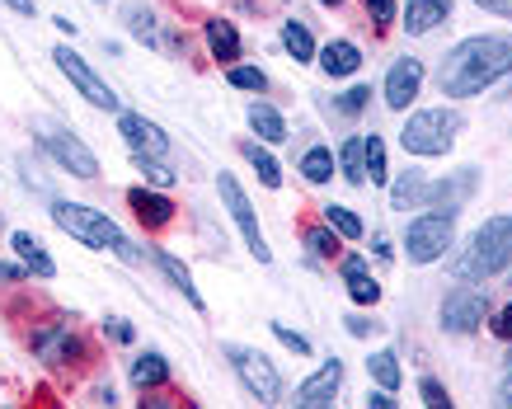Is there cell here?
<instances>
[{
  "label": "cell",
  "instance_id": "obj_7",
  "mask_svg": "<svg viewBox=\"0 0 512 409\" xmlns=\"http://www.w3.org/2000/svg\"><path fill=\"white\" fill-rule=\"evenodd\" d=\"M217 193H221V203H226V212H231V221L240 226V236H245L249 254H254L259 264H268V259H273V250H268L264 231H259V217H254V207H249L245 189H240V179L221 170V174H217Z\"/></svg>",
  "mask_w": 512,
  "mask_h": 409
},
{
  "label": "cell",
  "instance_id": "obj_24",
  "mask_svg": "<svg viewBox=\"0 0 512 409\" xmlns=\"http://www.w3.org/2000/svg\"><path fill=\"white\" fill-rule=\"evenodd\" d=\"M165 381H170L165 353H141V358L132 362V386H137V391H151V386H165Z\"/></svg>",
  "mask_w": 512,
  "mask_h": 409
},
{
  "label": "cell",
  "instance_id": "obj_4",
  "mask_svg": "<svg viewBox=\"0 0 512 409\" xmlns=\"http://www.w3.org/2000/svg\"><path fill=\"white\" fill-rule=\"evenodd\" d=\"M461 127H466L461 109H419V113H409V123L400 132V146L409 156H423V160L447 156L451 146H456Z\"/></svg>",
  "mask_w": 512,
  "mask_h": 409
},
{
  "label": "cell",
  "instance_id": "obj_45",
  "mask_svg": "<svg viewBox=\"0 0 512 409\" xmlns=\"http://www.w3.org/2000/svg\"><path fill=\"white\" fill-rule=\"evenodd\" d=\"M109 334L118 344H132V325H127V320H109Z\"/></svg>",
  "mask_w": 512,
  "mask_h": 409
},
{
  "label": "cell",
  "instance_id": "obj_12",
  "mask_svg": "<svg viewBox=\"0 0 512 409\" xmlns=\"http://www.w3.org/2000/svg\"><path fill=\"white\" fill-rule=\"evenodd\" d=\"M339 386H343V362L329 358L315 377H306L301 386H296V405H301V409H325V405H334Z\"/></svg>",
  "mask_w": 512,
  "mask_h": 409
},
{
  "label": "cell",
  "instance_id": "obj_23",
  "mask_svg": "<svg viewBox=\"0 0 512 409\" xmlns=\"http://www.w3.org/2000/svg\"><path fill=\"white\" fill-rule=\"evenodd\" d=\"M249 127H254L264 142H273V146L287 142V123H282V113L273 109V104H264V99H254V104H249Z\"/></svg>",
  "mask_w": 512,
  "mask_h": 409
},
{
  "label": "cell",
  "instance_id": "obj_37",
  "mask_svg": "<svg viewBox=\"0 0 512 409\" xmlns=\"http://www.w3.org/2000/svg\"><path fill=\"white\" fill-rule=\"evenodd\" d=\"M268 330L278 334V344H282V348H292L296 358H306V353H311V339H306V334H296L292 325H278V320H273V325H268Z\"/></svg>",
  "mask_w": 512,
  "mask_h": 409
},
{
  "label": "cell",
  "instance_id": "obj_43",
  "mask_svg": "<svg viewBox=\"0 0 512 409\" xmlns=\"http://www.w3.org/2000/svg\"><path fill=\"white\" fill-rule=\"evenodd\" d=\"M367 409H395V391H386V386L367 391Z\"/></svg>",
  "mask_w": 512,
  "mask_h": 409
},
{
  "label": "cell",
  "instance_id": "obj_39",
  "mask_svg": "<svg viewBox=\"0 0 512 409\" xmlns=\"http://www.w3.org/2000/svg\"><path fill=\"white\" fill-rule=\"evenodd\" d=\"M367 99H372V90H367V85H353V90H348V95L339 99V113H348V118H357V113L367 109Z\"/></svg>",
  "mask_w": 512,
  "mask_h": 409
},
{
  "label": "cell",
  "instance_id": "obj_26",
  "mask_svg": "<svg viewBox=\"0 0 512 409\" xmlns=\"http://www.w3.org/2000/svg\"><path fill=\"white\" fill-rule=\"evenodd\" d=\"M240 156H245L249 165H254V174L264 179V189H282V165H278L273 156H268V151H264L259 142H240Z\"/></svg>",
  "mask_w": 512,
  "mask_h": 409
},
{
  "label": "cell",
  "instance_id": "obj_17",
  "mask_svg": "<svg viewBox=\"0 0 512 409\" xmlns=\"http://www.w3.org/2000/svg\"><path fill=\"white\" fill-rule=\"evenodd\" d=\"M451 0H409L404 5V29L409 33H433L437 24H447Z\"/></svg>",
  "mask_w": 512,
  "mask_h": 409
},
{
  "label": "cell",
  "instance_id": "obj_44",
  "mask_svg": "<svg viewBox=\"0 0 512 409\" xmlns=\"http://www.w3.org/2000/svg\"><path fill=\"white\" fill-rule=\"evenodd\" d=\"M343 325H348V334H353V339H367V334L376 330V325H372V320H367V315H348Z\"/></svg>",
  "mask_w": 512,
  "mask_h": 409
},
{
  "label": "cell",
  "instance_id": "obj_8",
  "mask_svg": "<svg viewBox=\"0 0 512 409\" xmlns=\"http://www.w3.org/2000/svg\"><path fill=\"white\" fill-rule=\"evenodd\" d=\"M52 62H57V71H62V76L80 90V99H90L94 109H109V113H113L118 104H123V99H118V95L109 90V80H99V71H94V66L85 62L80 52L57 48V52H52Z\"/></svg>",
  "mask_w": 512,
  "mask_h": 409
},
{
  "label": "cell",
  "instance_id": "obj_29",
  "mask_svg": "<svg viewBox=\"0 0 512 409\" xmlns=\"http://www.w3.org/2000/svg\"><path fill=\"white\" fill-rule=\"evenodd\" d=\"M367 377L376 381V386H386V391H395V386H400V358H395V353H390V348H381V353H372V358H367Z\"/></svg>",
  "mask_w": 512,
  "mask_h": 409
},
{
  "label": "cell",
  "instance_id": "obj_49",
  "mask_svg": "<svg viewBox=\"0 0 512 409\" xmlns=\"http://www.w3.org/2000/svg\"><path fill=\"white\" fill-rule=\"evenodd\" d=\"M320 5H329V10H334V5H343V0H320Z\"/></svg>",
  "mask_w": 512,
  "mask_h": 409
},
{
  "label": "cell",
  "instance_id": "obj_5",
  "mask_svg": "<svg viewBox=\"0 0 512 409\" xmlns=\"http://www.w3.org/2000/svg\"><path fill=\"white\" fill-rule=\"evenodd\" d=\"M451 236H456V212H447V207L419 212V217L404 226V254H409V264H437L451 250Z\"/></svg>",
  "mask_w": 512,
  "mask_h": 409
},
{
  "label": "cell",
  "instance_id": "obj_22",
  "mask_svg": "<svg viewBox=\"0 0 512 409\" xmlns=\"http://www.w3.org/2000/svg\"><path fill=\"white\" fill-rule=\"evenodd\" d=\"M390 203H395V212H409V207L428 203V179H423V170H404L400 179H395V189H390Z\"/></svg>",
  "mask_w": 512,
  "mask_h": 409
},
{
  "label": "cell",
  "instance_id": "obj_1",
  "mask_svg": "<svg viewBox=\"0 0 512 409\" xmlns=\"http://www.w3.org/2000/svg\"><path fill=\"white\" fill-rule=\"evenodd\" d=\"M437 85L447 99H475L484 90H498V99H512V33L461 38L437 71Z\"/></svg>",
  "mask_w": 512,
  "mask_h": 409
},
{
  "label": "cell",
  "instance_id": "obj_40",
  "mask_svg": "<svg viewBox=\"0 0 512 409\" xmlns=\"http://www.w3.org/2000/svg\"><path fill=\"white\" fill-rule=\"evenodd\" d=\"M395 15H400L395 0H367V19H372V24H395Z\"/></svg>",
  "mask_w": 512,
  "mask_h": 409
},
{
  "label": "cell",
  "instance_id": "obj_41",
  "mask_svg": "<svg viewBox=\"0 0 512 409\" xmlns=\"http://www.w3.org/2000/svg\"><path fill=\"white\" fill-rule=\"evenodd\" d=\"M489 330H494L498 339H512V301H508V306H503V311L494 315V320H489Z\"/></svg>",
  "mask_w": 512,
  "mask_h": 409
},
{
  "label": "cell",
  "instance_id": "obj_27",
  "mask_svg": "<svg viewBox=\"0 0 512 409\" xmlns=\"http://www.w3.org/2000/svg\"><path fill=\"white\" fill-rule=\"evenodd\" d=\"M362 142H367V137H348V142L339 146V170L348 184H367V151H362Z\"/></svg>",
  "mask_w": 512,
  "mask_h": 409
},
{
  "label": "cell",
  "instance_id": "obj_20",
  "mask_svg": "<svg viewBox=\"0 0 512 409\" xmlns=\"http://www.w3.org/2000/svg\"><path fill=\"white\" fill-rule=\"evenodd\" d=\"M127 203H132V212H137L146 226H170V221H174V203L165 198V193L132 189V193H127Z\"/></svg>",
  "mask_w": 512,
  "mask_h": 409
},
{
  "label": "cell",
  "instance_id": "obj_31",
  "mask_svg": "<svg viewBox=\"0 0 512 409\" xmlns=\"http://www.w3.org/2000/svg\"><path fill=\"white\" fill-rule=\"evenodd\" d=\"M127 29H132V38H141V43H160L156 38V10L151 5H127Z\"/></svg>",
  "mask_w": 512,
  "mask_h": 409
},
{
  "label": "cell",
  "instance_id": "obj_30",
  "mask_svg": "<svg viewBox=\"0 0 512 409\" xmlns=\"http://www.w3.org/2000/svg\"><path fill=\"white\" fill-rule=\"evenodd\" d=\"M301 174H306L311 184H329V179H334V151H329V146H311V151L301 156Z\"/></svg>",
  "mask_w": 512,
  "mask_h": 409
},
{
  "label": "cell",
  "instance_id": "obj_13",
  "mask_svg": "<svg viewBox=\"0 0 512 409\" xmlns=\"http://www.w3.org/2000/svg\"><path fill=\"white\" fill-rule=\"evenodd\" d=\"M33 353L52 367H62L80 353V339L71 334V325H43V330H33Z\"/></svg>",
  "mask_w": 512,
  "mask_h": 409
},
{
  "label": "cell",
  "instance_id": "obj_19",
  "mask_svg": "<svg viewBox=\"0 0 512 409\" xmlns=\"http://www.w3.org/2000/svg\"><path fill=\"white\" fill-rule=\"evenodd\" d=\"M202 38H207V48H212V57L226 66L240 62V33H235V24H226V19H207L202 24Z\"/></svg>",
  "mask_w": 512,
  "mask_h": 409
},
{
  "label": "cell",
  "instance_id": "obj_35",
  "mask_svg": "<svg viewBox=\"0 0 512 409\" xmlns=\"http://www.w3.org/2000/svg\"><path fill=\"white\" fill-rule=\"evenodd\" d=\"M362 151H367V179H372V184H386L390 179L386 174V142H381V137H367Z\"/></svg>",
  "mask_w": 512,
  "mask_h": 409
},
{
  "label": "cell",
  "instance_id": "obj_3",
  "mask_svg": "<svg viewBox=\"0 0 512 409\" xmlns=\"http://www.w3.org/2000/svg\"><path fill=\"white\" fill-rule=\"evenodd\" d=\"M508 264H512V212H503V217H489L470 236L466 254L451 264V273L456 278H494Z\"/></svg>",
  "mask_w": 512,
  "mask_h": 409
},
{
  "label": "cell",
  "instance_id": "obj_18",
  "mask_svg": "<svg viewBox=\"0 0 512 409\" xmlns=\"http://www.w3.org/2000/svg\"><path fill=\"white\" fill-rule=\"evenodd\" d=\"M315 57H320V71H325V76H353L357 66H362V48L348 43V38H334V43L320 48Z\"/></svg>",
  "mask_w": 512,
  "mask_h": 409
},
{
  "label": "cell",
  "instance_id": "obj_34",
  "mask_svg": "<svg viewBox=\"0 0 512 409\" xmlns=\"http://www.w3.org/2000/svg\"><path fill=\"white\" fill-rule=\"evenodd\" d=\"M226 80H231L235 90H249V95H264V90H268V76L259 71V66H231V71H226Z\"/></svg>",
  "mask_w": 512,
  "mask_h": 409
},
{
  "label": "cell",
  "instance_id": "obj_48",
  "mask_svg": "<svg viewBox=\"0 0 512 409\" xmlns=\"http://www.w3.org/2000/svg\"><path fill=\"white\" fill-rule=\"evenodd\" d=\"M10 10H19V15H33V0H5Z\"/></svg>",
  "mask_w": 512,
  "mask_h": 409
},
{
  "label": "cell",
  "instance_id": "obj_6",
  "mask_svg": "<svg viewBox=\"0 0 512 409\" xmlns=\"http://www.w3.org/2000/svg\"><path fill=\"white\" fill-rule=\"evenodd\" d=\"M226 358H231L235 377L245 381V391L254 395V400H264V405H273L282 395V377L278 367L259 353V348H245V344H226Z\"/></svg>",
  "mask_w": 512,
  "mask_h": 409
},
{
  "label": "cell",
  "instance_id": "obj_15",
  "mask_svg": "<svg viewBox=\"0 0 512 409\" xmlns=\"http://www.w3.org/2000/svg\"><path fill=\"white\" fill-rule=\"evenodd\" d=\"M118 132L127 137L132 151H146V156H165V151H170V137H165L156 123H146L141 113H123V118H118Z\"/></svg>",
  "mask_w": 512,
  "mask_h": 409
},
{
  "label": "cell",
  "instance_id": "obj_9",
  "mask_svg": "<svg viewBox=\"0 0 512 409\" xmlns=\"http://www.w3.org/2000/svg\"><path fill=\"white\" fill-rule=\"evenodd\" d=\"M489 315V297L480 287H456L442 297V330L447 334H475Z\"/></svg>",
  "mask_w": 512,
  "mask_h": 409
},
{
  "label": "cell",
  "instance_id": "obj_42",
  "mask_svg": "<svg viewBox=\"0 0 512 409\" xmlns=\"http://www.w3.org/2000/svg\"><path fill=\"white\" fill-rule=\"evenodd\" d=\"M475 5H480L484 15H498V19H508L512 24V0H475Z\"/></svg>",
  "mask_w": 512,
  "mask_h": 409
},
{
  "label": "cell",
  "instance_id": "obj_47",
  "mask_svg": "<svg viewBox=\"0 0 512 409\" xmlns=\"http://www.w3.org/2000/svg\"><path fill=\"white\" fill-rule=\"evenodd\" d=\"M24 278V268L19 264H0V283H19Z\"/></svg>",
  "mask_w": 512,
  "mask_h": 409
},
{
  "label": "cell",
  "instance_id": "obj_14",
  "mask_svg": "<svg viewBox=\"0 0 512 409\" xmlns=\"http://www.w3.org/2000/svg\"><path fill=\"white\" fill-rule=\"evenodd\" d=\"M475 189H480V170H456V174H447L442 184H428V203L456 212L461 203L475 198Z\"/></svg>",
  "mask_w": 512,
  "mask_h": 409
},
{
  "label": "cell",
  "instance_id": "obj_36",
  "mask_svg": "<svg viewBox=\"0 0 512 409\" xmlns=\"http://www.w3.org/2000/svg\"><path fill=\"white\" fill-rule=\"evenodd\" d=\"M132 160H137V170L151 179V184H160V189H170L174 184V170L170 165H160V156H146V151H132Z\"/></svg>",
  "mask_w": 512,
  "mask_h": 409
},
{
  "label": "cell",
  "instance_id": "obj_2",
  "mask_svg": "<svg viewBox=\"0 0 512 409\" xmlns=\"http://www.w3.org/2000/svg\"><path fill=\"white\" fill-rule=\"evenodd\" d=\"M52 221H57L71 240L90 245V250H104V254H113V259H123V264H141V250L118 231V221H109V212H94V207H85V203L57 198V203H52Z\"/></svg>",
  "mask_w": 512,
  "mask_h": 409
},
{
  "label": "cell",
  "instance_id": "obj_10",
  "mask_svg": "<svg viewBox=\"0 0 512 409\" xmlns=\"http://www.w3.org/2000/svg\"><path fill=\"white\" fill-rule=\"evenodd\" d=\"M38 146H43V151L57 160L62 170L76 174V179H94V174H99V156H94L80 137H71V132H43V137H38Z\"/></svg>",
  "mask_w": 512,
  "mask_h": 409
},
{
  "label": "cell",
  "instance_id": "obj_38",
  "mask_svg": "<svg viewBox=\"0 0 512 409\" xmlns=\"http://www.w3.org/2000/svg\"><path fill=\"white\" fill-rule=\"evenodd\" d=\"M419 395H423V405H428V409H451L447 386H442V381H433V377L419 381Z\"/></svg>",
  "mask_w": 512,
  "mask_h": 409
},
{
  "label": "cell",
  "instance_id": "obj_32",
  "mask_svg": "<svg viewBox=\"0 0 512 409\" xmlns=\"http://www.w3.org/2000/svg\"><path fill=\"white\" fill-rule=\"evenodd\" d=\"M339 231H334V226H311V231H306V250L315 254V259H334V254H339Z\"/></svg>",
  "mask_w": 512,
  "mask_h": 409
},
{
  "label": "cell",
  "instance_id": "obj_28",
  "mask_svg": "<svg viewBox=\"0 0 512 409\" xmlns=\"http://www.w3.org/2000/svg\"><path fill=\"white\" fill-rule=\"evenodd\" d=\"M282 48L292 52L296 62H315V38L301 19H287V24H282Z\"/></svg>",
  "mask_w": 512,
  "mask_h": 409
},
{
  "label": "cell",
  "instance_id": "obj_46",
  "mask_svg": "<svg viewBox=\"0 0 512 409\" xmlns=\"http://www.w3.org/2000/svg\"><path fill=\"white\" fill-rule=\"evenodd\" d=\"M498 405H508V409H512V367H508V377L498 381Z\"/></svg>",
  "mask_w": 512,
  "mask_h": 409
},
{
  "label": "cell",
  "instance_id": "obj_33",
  "mask_svg": "<svg viewBox=\"0 0 512 409\" xmlns=\"http://www.w3.org/2000/svg\"><path fill=\"white\" fill-rule=\"evenodd\" d=\"M325 221L339 231L343 240H362V217L357 212H348V207H339V203H329L325 207Z\"/></svg>",
  "mask_w": 512,
  "mask_h": 409
},
{
  "label": "cell",
  "instance_id": "obj_25",
  "mask_svg": "<svg viewBox=\"0 0 512 409\" xmlns=\"http://www.w3.org/2000/svg\"><path fill=\"white\" fill-rule=\"evenodd\" d=\"M156 264L165 268V278H170V283H174V287H179V292H184V297H188V306H198V311H207V301H202V292H198V287H193V273H188V268L179 264L174 254L156 250Z\"/></svg>",
  "mask_w": 512,
  "mask_h": 409
},
{
  "label": "cell",
  "instance_id": "obj_16",
  "mask_svg": "<svg viewBox=\"0 0 512 409\" xmlns=\"http://www.w3.org/2000/svg\"><path fill=\"white\" fill-rule=\"evenodd\" d=\"M339 268H343V283H348V297H353L357 306H376V301H381V283L367 273V259H362V254H343Z\"/></svg>",
  "mask_w": 512,
  "mask_h": 409
},
{
  "label": "cell",
  "instance_id": "obj_11",
  "mask_svg": "<svg viewBox=\"0 0 512 409\" xmlns=\"http://www.w3.org/2000/svg\"><path fill=\"white\" fill-rule=\"evenodd\" d=\"M423 90V62L419 57H400V62L386 71V104L395 113H404Z\"/></svg>",
  "mask_w": 512,
  "mask_h": 409
},
{
  "label": "cell",
  "instance_id": "obj_21",
  "mask_svg": "<svg viewBox=\"0 0 512 409\" xmlns=\"http://www.w3.org/2000/svg\"><path fill=\"white\" fill-rule=\"evenodd\" d=\"M10 245H15V254L24 259V268H29V273H38V278H57V264L47 259L43 240H33L29 231H15V236H10Z\"/></svg>",
  "mask_w": 512,
  "mask_h": 409
}]
</instances>
